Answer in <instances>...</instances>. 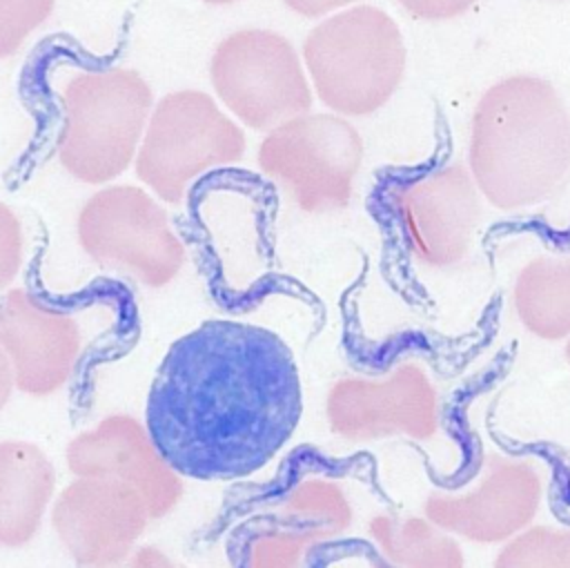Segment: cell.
<instances>
[{"mask_svg":"<svg viewBox=\"0 0 570 568\" xmlns=\"http://www.w3.org/2000/svg\"><path fill=\"white\" fill-rule=\"evenodd\" d=\"M301 414L303 383L289 345L267 327L212 319L169 345L142 419L185 479L236 481L287 445Z\"/></svg>","mask_w":570,"mask_h":568,"instance_id":"cell-1","label":"cell"},{"mask_svg":"<svg viewBox=\"0 0 570 568\" xmlns=\"http://www.w3.org/2000/svg\"><path fill=\"white\" fill-rule=\"evenodd\" d=\"M468 169L497 209L546 200L570 172V111L550 80L512 74L485 89L470 123Z\"/></svg>","mask_w":570,"mask_h":568,"instance_id":"cell-2","label":"cell"},{"mask_svg":"<svg viewBox=\"0 0 570 568\" xmlns=\"http://www.w3.org/2000/svg\"><path fill=\"white\" fill-rule=\"evenodd\" d=\"M301 58L316 98L345 118L379 111L399 89L407 49L394 18L374 4H352L318 20Z\"/></svg>","mask_w":570,"mask_h":568,"instance_id":"cell-3","label":"cell"},{"mask_svg":"<svg viewBox=\"0 0 570 568\" xmlns=\"http://www.w3.org/2000/svg\"><path fill=\"white\" fill-rule=\"evenodd\" d=\"M58 163L85 185H109L136 160L154 109L151 85L127 67L80 69L58 94Z\"/></svg>","mask_w":570,"mask_h":568,"instance_id":"cell-4","label":"cell"},{"mask_svg":"<svg viewBox=\"0 0 570 568\" xmlns=\"http://www.w3.org/2000/svg\"><path fill=\"white\" fill-rule=\"evenodd\" d=\"M247 138L234 116L200 89L165 94L151 109L134 169L163 203H180L189 187L243 158Z\"/></svg>","mask_w":570,"mask_h":568,"instance_id":"cell-5","label":"cell"},{"mask_svg":"<svg viewBox=\"0 0 570 568\" xmlns=\"http://www.w3.org/2000/svg\"><path fill=\"white\" fill-rule=\"evenodd\" d=\"M76 243L102 270L163 290L187 263V247L171 225L167 209L149 189L109 183L78 209Z\"/></svg>","mask_w":570,"mask_h":568,"instance_id":"cell-6","label":"cell"},{"mask_svg":"<svg viewBox=\"0 0 570 568\" xmlns=\"http://www.w3.org/2000/svg\"><path fill=\"white\" fill-rule=\"evenodd\" d=\"M258 169L305 214L343 209L363 163L356 127L332 111H307L265 134Z\"/></svg>","mask_w":570,"mask_h":568,"instance_id":"cell-7","label":"cell"},{"mask_svg":"<svg viewBox=\"0 0 570 568\" xmlns=\"http://www.w3.org/2000/svg\"><path fill=\"white\" fill-rule=\"evenodd\" d=\"M216 100L245 127L272 131L312 111L314 91L296 47L278 31L243 27L227 33L209 58Z\"/></svg>","mask_w":570,"mask_h":568,"instance_id":"cell-8","label":"cell"},{"mask_svg":"<svg viewBox=\"0 0 570 568\" xmlns=\"http://www.w3.org/2000/svg\"><path fill=\"white\" fill-rule=\"evenodd\" d=\"M327 430L352 445L385 439L428 441L441 425L439 390L416 359H399L379 374L336 379L323 399Z\"/></svg>","mask_w":570,"mask_h":568,"instance_id":"cell-9","label":"cell"},{"mask_svg":"<svg viewBox=\"0 0 570 568\" xmlns=\"http://www.w3.org/2000/svg\"><path fill=\"white\" fill-rule=\"evenodd\" d=\"M87 312L89 305L51 303L27 287L0 294V347L20 394L49 399L76 381L94 345Z\"/></svg>","mask_w":570,"mask_h":568,"instance_id":"cell-10","label":"cell"},{"mask_svg":"<svg viewBox=\"0 0 570 568\" xmlns=\"http://www.w3.org/2000/svg\"><path fill=\"white\" fill-rule=\"evenodd\" d=\"M543 499V474L534 459L485 454L476 472L423 499L421 515L456 539L505 543L532 526Z\"/></svg>","mask_w":570,"mask_h":568,"instance_id":"cell-11","label":"cell"},{"mask_svg":"<svg viewBox=\"0 0 570 568\" xmlns=\"http://www.w3.org/2000/svg\"><path fill=\"white\" fill-rule=\"evenodd\" d=\"M392 209L407 254L428 270L459 265L481 225V194L459 163L399 183Z\"/></svg>","mask_w":570,"mask_h":568,"instance_id":"cell-12","label":"cell"},{"mask_svg":"<svg viewBox=\"0 0 570 568\" xmlns=\"http://www.w3.org/2000/svg\"><path fill=\"white\" fill-rule=\"evenodd\" d=\"M71 477L111 479L134 488L154 521L171 515L185 497V477L167 461L145 419L109 412L76 432L65 448Z\"/></svg>","mask_w":570,"mask_h":568,"instance_id":"cell-13","label":"cell"},{"mask_svg":"<svg viewBox=\"0 0 570 568\" xmlns=\"http://www.w3.org/2000/svg\"><path fill=\"white\" fill-rule=\"evenodd\" d=\"M49 526L78 568H107L140 546L154 521L145 499L111 479L71 477L58 488Z\"/></svg>","mask_w":570,"mask_h":568,"instance_id":"cell-14","label":"cell"},{"mask_svg":"<svg viewBox=\"0 0 570 568\" xmlns=\"http://www.w3.org/2000/svg\"><path fill=\"white\" fill-rule=\"evenodd\" d=\"M58 492L51 457L33 441L0 439V548L29 546Z\"/></svg>","mask_w":570,"mask_h":568,"instance_id":"cell-15","label":"cell"},{"mask_svg":"<svg viewBox=\"0 0 570 568\" xmlns=\"http://www.w3.org/2000/svg\"><path fill=\"white\" fill-rule=\"evenodd\" d=\"M367 537L372 568H465L459 539L423 515H374Z\"/></svg>","mask_w":570,"mask_h":568,"instance_id":"cell-16","label":"cell"},{"mask_svg":"<svg viewBox=\"0 0 570 568\" xmlns=\"http://www.w3.org/2000/svg\"><path fill=\"white\" fill-rule=\"evenodd\" d=\"M512 305L519 323L543 341L570 339V254L537 256L517 274Z\"/></svg>","mask_w":570,"mask_h":568,"instance_id":"cell-17","label":"cell"},{"mask_svg":"<svg viewBox=\"0 0 570 568\" xmlns=\"http://www.w3.org/2000/svg\"><path fill=\"white\" fill-rule=\"evenodd\" d=\"M274 519L312 530L330 543L350 530L354 503L338 479L325 472H305L283 490Z\"/></svg>","mask_w":570,"mask_h":568,"instance_id":"cell-18","label":"cell"},{"mask_svg":"<svg viewBox=\"0 0 570 568\" xmlns=\"http://www.w3.org/2000/svg\"><path fill=\"white\" fill-rule=\"evenodd\" d=\"M325 541L312 530L272 519L243 541V568H309Z\"/></svg>","mask_w":570,"mask_h":568,"instance_id":"cell-19","label":"cell"},{"mask_svg":"<svg viewBox=\"0 0 570 568\" xmlns=\"http://www.w3.org/2000/svg\"><path fill=\"white\" fill-rule=\"evenodd\" d=\"M492 568H570V526H528L501 546Z\"/></svg>","mask_w":570,"mask_h":568,"instance_id":"cell-20","label":"cell"},{"mask_svg":"<svg viewBox=\"0 0 570 568\" xmlns=\"http://www.w3.org/2000/svg\"><path fill=\"white\" fill-rule=\"evenodd\" d=\"M56 0H0V60L16 56L51 18Z\"/></svg>","mask_w":570,"mask_h":568,"instance_id":"cell-21","label":"cell"},{"mask_svg":"<svg viewBox=\"0 0 570 568\" xmlns=\"http://www.w3.org/2000/svg\"><path fill=\"white\" fill-rule=\"evenodd\" d=\"M24 227L20 216L0 200V294L7 292L24 265Z\"/></svg>","mask_w":570,"mask_h":568,"instance_id":"cell-22","label":"cell"},{"mask_svg":"<svg viewBox=\"0 0 570 568\" xmlns=\"http://www.w3.org/2000/svg\"><path fill=\"white\" fill-rule=\"evenodd\" d=\"M405 13L416 20L441 22L463 16L476 0H396Z\"/></svg>","mask_w":570,"mask_h":568,"instance_id":"cell-23","label":"cell"},{"mask_svg":"<svg viewBox=\"0 0 570 568\" xmlns=\"http://www.w3.org/2000/svg\"><path fill=\"white\" fill-rule=\"evenodd\" d=\"M107 568H178L169 552L154 543H140L122 561Z\"/></svg>","mask_w":570,"mask_h":568,"instance_id":"cell-24","label":"cell"},{"mask_svg":"<svg viewBox=\"0 0 570 568\" xmlns=\"http://www.w3.org/2000/svg\"><path fill=\"white\" fill-rule=\"evenodd\" d=\"M281 2L301 18H325L330 13L358 4V0H281Z\"/></svg>","mask_w":570,"mask_h":568,"instance_id":"cell-25","label":"cell"},{"mask_svg":"<svg viewBox=\"0 0 570 568\" xmlns=\"http://www.w3.org/2000/svg\"><path fill=\"white\" fill-rule=\"evenodd\" d=\"M13 392H18L16 381H13V370H11V363L4 354V350L0 347V412L9 405Z\"/></svg>","mask_w":570,"mask_h":568,"instance_id":"cell-26","label":"cell"},{"mask_svg":"<svg viewBox=\"0 0 570 568\" xmlns=\"http://www.w3.org/2000/svg\"><path fill=\"white\" fill-rule=\"evenodd\" d=\"M198 2L214 4V7H227V4H236V2H240V0H198Z\"/></svg>","mask_w":570,"mask_h":568,"instance_id":"cell-27","label":"cell"},{"mask_svg":"<svg viewBox=\"0 0 570 568\" xmlns=\"http://www.w3.org/2000/svg\"><path fill=\"white\" fill-rule=\"evenodd\" d=\"M563 354H566V363H568V368H570V339L566 341V347H563Z\"/></svg>","mask_w":570,"mask_h":568,"instance_id":"cell-28","label":"cell"}]
</instances>
